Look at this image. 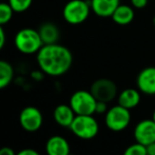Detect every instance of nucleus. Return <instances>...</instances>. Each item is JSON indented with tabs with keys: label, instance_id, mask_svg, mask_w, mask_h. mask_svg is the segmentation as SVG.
I'll list each match as a JSON object with an SVG mask.
<instances>
[{
	"label": "nucleus",
	"instance_id": "obj_28",
	"mask_svg": "<svg viewBox=\"0 0 155 155\" xmlns=\"http://www.w3.org/2000/svg\"><path fill=\"white\" fill-rule=\"evenodd\" d=\"M152 119L155 121V110H154V112H153V114H152Z\"/></svg>",
	"mask_w": 155,
	"mask_h": 155
},
{
	"label": "nucleus",
	"instance_id": "obj_26",
	"mask_svg": "<svg viewBox=\"0 0 155 155\" xmlns=\"http://www.w3.org/2000/svg\"><path fill=\"white\" fill-rule=\"evenodd\" d=\"M146 149H147V155H155V143L146 146Z\"/></svg>",
	"mask_w": 155,
	"mask_h": 155
},
{
	"label": "nucleus",
	"instance_id": "obj_5",
	"mask_svg": "<svg viewBox=\"0 0 155 155\" xmlns=\"http://www.w3.org/2000/svg\"><path fill=\"white\" fill-rule=\"evenodd\" d=\"M69 104L76 115H93L95 114L97 100L91 91L78 90L72 94Z\"/></svg>",
	"mask_w": 155,
	"mask_h": 155
},
{
	"label": "nucleus",
	"instance_id": "obj_10",
	"mask_svg": "<svg viewBox=\"0 0 155 155\" xmlns=\"http://www.w3.org/2000/svg\"><path fill=\"white\" fill-rule=\"evenodd\" d=\"M136 86L140 93L155 95V67H147L138 73Z\"/></svg>",
	"mask_w": 155,
	"mask_h": 155
},
{
	"label": "nucleus",
	"instance_id": "obj_15",
	"mask_svg": "<svg viewBox=\"0 0 155 155\" xmlns=\"http://www.w3.org/2000/svg\"><path fill=\"white\" fill-rule=\"evenodd\" d=\"M135 8L129 4H119L118 8L115 10L113 15L111 16L112 20L116 25L124 27L128 25L134 20L135 18Z\"/></svg>",
	"mask_w": 155,
	"mask_h": 155
},
{
	"label": "nucleus",
	"instance_id": "obj_27",
	"mask_svg": "<svg viewBox=\"0 0 155 155\" xmlns=\"http://www.w3.org/2000/svg\"><path fill=\"white\" fill-rule=\"evenodd\" d=\"M43 72L41 71L40 69H39V71H35V72H33L32 73V77L34 78V79H36V80H40V79H42V77H43Z\"/></svg>",
	"mask_w": 155,
	"mask_h": 155
},
{
	"label": "nucleus",
	"instance_id": "obj_25",
	"mask_svg": "<svg viewBox=\"0 0 155 155\" xmlns=\"http://www.w3.org/2000/svg\"><path fill=\"white\" fill-rule=\"evenodd\" d=\"M15 151L10 147H2L0 149V155H16Z\"/></svg>",
	"mask_w": 155,
	"mask_h": 155
},
{
	"label": "nucleus",
	"instance_id": "obj_16",
	"mask_svg": "<svg viewBox=\"0 0 155 155\" xmlns=\"http://www.w3.org/2000/svg\"><path fill=\"white\" fill-rule=\"evenodd\" d=\"M37 30H38L43 45L57 43L60 38L59 28L53 22H43L41 25H39Z\"/></svg>",
	"mask_w": 155,
	"mask_h": 155
},
{
	"label": "nucleus",
	"instance_id": "obj_22",
	"mask_svg": "<svg viewBox=\"0 0 155 155\" xmlns=\"http://www.w3.org/2000/svg\"><path fill=\"white\" fill-rule=\"evenodd\" d=\"M108 104L104 101H97V104H96V110L95 113L97 114H106L108 112Z\"/></svg>",
	"mask_w": 155,
	"mask_h": 155
},
{
	"label": "nucleus",
	"instance_id": "obj_21",
	"mask_svg": "<svg viewBox=\"0 0 155 155\" xmlns=\"http://www.w3.org/2000/svg\"><path fill=\"white\" fill-rule=\"evenodd\" d=\"M131 5L135 8V10H143L148 5L149 0H130Z\"/></svg>",
	"mask_w": 155,
	"mask_h": 155
},
{
	"label": "nucleus",
	"instance_id": "obj_14",
	"mask_svg": "<svg viewBox=\"0 0 155 155\" xmlns=\"http://www.w3.org/2000/svg\"><path fill=\"white\" fill-rule=\"evenodd\" d=\"M140 91L134 88L124 89L117 96L118 104H120L121 107L128 109V110H132V109L136 108L140 102Z\"/></svg>",
	"mask_w": 155,
	"mask_h": 155
},
{
	"label": "nucleus",
	"instance_id": "obj_13",
	"mask_svg": "<svg viewBox=\"0 0 155 155\" xmlns=\"http://www.w3.org/2000/svg\"><path fill=\"white\" fill-rule=\"evenodd\" d=\"M76 114L70 104H58L53 112V117L56 124L63 128H70Z\"/></svg>",
	"mask_w": 155,
	"mask_h": 155
},
{
	"label": "nucleus",
	"instance_id": "obj_20",
	"mask_svg": "<svg viewBox=\"0 0 155 155\" xmlns=\"http://www.w3.org/2000/svg\"><path fill=\"white\" fill-rule=\"evenodd\" d=\"M124 155H147V149H146V146L135 143L126 148Z\"/></svg>",
	"mask_w": 155,
	"mask_h": 155
},
{
	"label": "nucleus",
	"instance_id": "obj_2",
	"mask_svg": "<svg viewBox=\"0 0 155 155\" xmlns=\"http://www.w3.org/2000/svg\"><path fill=\"white\" fill-rule=\"evenodd\" d=\"M14 45L17 51L23 55H34L43 47V42L38 30L22 28L15 34Z\"/></svg>",
	"mask_w": 155,
	"mask_h": 155
},
{
	"label": "nucleus",
	"instance_id": "obj_11",
	"mask_svg": "<svg viewBox=\"0 0 155 155\" xmlns=\"http://www.w3.org/2000/svg\"><path fill=\"white\" fill-rule=\"evenodd\" d=\"M91 10L97 17L110 18L115 12L120 0H90Z\"/></svg>",
	"mask_w": 155,
	"mask_h": 155
},
{
	"label": "nucleus",
	"instance_id": "obj_9",
	"mask_svg": "<svg viewBox=\"0 0 155 155\" xmlns=\"http://www.w3.org/2000/svg\"><path fill=\"white\" fill-rule=\"evenodd\" d=\"M136 143L148 146L155 143V121L153 119H143L135 126L133 131Z\"/></svg>",
	"mask_w": 155,
	"mask_h": 155
},
{
	"label": "nucleus",
	"instance_id": "obj_29",
	"mask_svg": "<svg viewBox=\"0 0 155 155\" xmlns=\"http://www.w3.org/2000/svg\"><path fill=\"white\" fill-rule=\"evenodd\" d=\"M69 155H75V154H72V153H70Z\"/></svg>",
	"mask_w": 155,
	"mask_h": 155
},
{
	"label": "nucleus",
	"instance_id": "obj_12",
	"mask_svg": "<svg viewBox=\"0 0 155 155\" xmlns=\"http://www.w3.org/2000/svg\"><path fill=\"white\" fill-rule=\"evenodd\" d=\"M45 152L48 155H69L70 143L64 137L54 135L48 139L45 143Z\"/></svg>",
	"mask_w": 155,
	"mask_h": 155
},
{
	"label": "nucleus",
	"instance_id": "obj_1",
	"mask_svg": "<svg viewBox=\"0 0 155 155\" xmlns=\"http://www.w3.org/2000/svg\"><path fill=\"white\" fill-rule=\"evenodd\" d=\"M36 62L45 75L59 77L70 71L73 64V54L58 42L43 45L36 54Z\"/></svg>",
	"mask_w": 155,
	"mask_h": 155
},
{
	"label": "nucleus",
	"instance_id": "obj_24",
	"mask_svg": "<svg viewBox=\"0 0 155 155\" xmlns=\"http://www.w3.org/2000/svg\"><path fill=\"white\" fill-rule=\"evenodd\" d=\"M16 155H40V154L36 150L31 149V148H27V149H22L19 152H17Z\"/></svg>",
	"mask_w": 155,
	"mask_h": 155
},
{
	"label": "nucleus",
	"instance_id": "obj_8",
	"mask_svg": "<svg viewBox=\"0 0 155 155\" xmlns=\"http://www.w3.org/2000/svg\"><path fill=\"white\" fill-rule=\"evenodd\" d=\"M43 123L42 113L36 107H25L19 114V124L27 132H36L41 128Z\"/></svg>",
	"mask_w": 155,
	"mask_h": 155
},
{
	"label": "nucleus",
	"instance_id": "obj_6",
	"mask_svg": "<svg viewBox=\"0 0 155 155\" xmlns=\"http://www.w3.org/2000/svg\"><path fill=\"white\" fill-rule=\"evenodd\" d=\"M131 123L130 110L121 107L120 104L113 106L104 115V124L109 130L113 132H121L128 128Z\"/></svg>",
	"mask_w": 155,
	"mask_h": 155
},
{
	"label": "nucleus",
	"instance_id": "obj_3",
	"mask_svg": "<svg viewBox=\"0 0 155 155\" xmlns=\"http://www.w3.org/2000/svg\"><path fill=\"white\" fill-rule=\"evenodd\" d=\"M90 0H70L62 8V17L67 23L78 25L84 23L90 16Z\"/></svg>",
	"mask_w": 155,
	"mask_h": 155
},
{
	"label": "nucleus",
	"instance_id": "obj_18",
	"mask_svg": "<svg viewBox=\"0 0 155 155\" xmlns=\"http://www.w3.org/2000/svg\"><path fill=\"white\" fill-rule=\"evenodd\" d=\"M14 11L8 2H0V25H5L12 20Z\"/></svg>",
	"mask_w": 155,
	"mask_h": 155
},
{
	"label": "nucleus",
	"instance_id": "obj_23",
	"mask_svg": "<svg viewBox=\"0 0 155 155\" xmlns=\"http://www.w3.org/2000/svg\"><path fill=\"white\" fill-rule=\"evenodd\" d=\"M6 43V34L3 29V25H0V51L4 48Z\"/></svg>",
	"mask_w": 155,
	"mask_h": 155
},
{
	"label": "nucleus",
	"instance_id": "obj_7",
	"mask_svg": "<svg viewBox=\"0 0 155 155\" xmlns=\"http://www.w3.org/2000/svg\"><path fill=\"white\" fill-rule=\"evenodd\" d=\"M91 93L97 101L110 102L117 96V86L109 78H99L91 84Z\"/></svg>",
	"mask_w": 155,
	"mask_h": 155
},
{
	"label": "nucleus",
	"instance_id": "obj_17",
	"mask_svg": "<svg viewBox=\"0 0 155 155\" xmlns=\"http://www.w3.org/2000/svg\"><path fill=\"white\" fill-rule=\"evenodd\" d=\"M15 71L13 65L4 59H0V90L10 86L13 81Z\"/></svg>",
	"mask_w": 155,
	"mask_h": 155
},
{
	"label": "nucleus",
	"instance_id": "obj_4",
	"mask_svg": "<svg viewBox=\"0 0 155 155\" xmlns=\"http://www.w3.org/2000/svg\"><path fill=\"white\" fill-rule=\"evenodd\" d=\"M70 129L78 138L89 140L98 134L99 124L93 115H76Z\"/></svg>",
	"mask_w": 155,
	"mask_h": 155
},
{
	"label": "nucleus",
	"instance_id": "obj_19",
	"mask_svg": "<svg viewBox=\"0 0 155 155\" xmlns=\"http://www.w3.org/2000/svg\"><path fill=\"white\" fill-rule=\"evenodd\" d=\"M15 13H25L32 6L33 0H8Z\"/></svg>",
	"mask_w": 155,
	"mask_h": 155
}]
</instances>
